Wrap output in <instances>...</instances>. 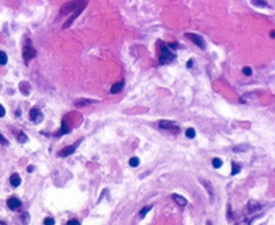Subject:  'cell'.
<instances>
[{
    "label": "cell",
    "mask_w": 275,
    "mask_h": 225,
    "mask_svg": "<svg viewBox=\"0 0 275 225\" xmlns=\"http://www.w3.org/2000/svg\"><path fill=\"white\" fill-rule=\"evenodd\" d=\"M259 209H260V205L257 202H253V200H251L248 203V207H247L248 212H255V210H259Z\"/></svg>",
    "instance_id": "obj_13"
},
{
    "label": "cell",
    "mask_w": 275,
    "mask_h": 225,
    "mask_svg": "<svg viewBox=\"0 0 275 225\" xmlns=\"http://www.w3.org/2000/svg\"><path fill=\"white\" fill-rule=\"evenodd\" d=\"M253 6H260V7H266V2H257V0H253L252 2Z\"/></svg>",
    "instance_id": "obj_26"
},
{
    "label": "cell",
    "mask_w": 275,
    "mask_h": 225,
    "mask_svg": "<svg viewBox=\"0 0 275 225\" xmlns=\"http://www.w3.org/2000/svg\"><path fill=\"white\" fill-rule=\"evenodd\" d=\"M166 47H168V48H172V49H176V48H178V44H176V43H170V44H168Z\"/></svg>",
    "instance_id": "obj_28"
},
{
    "label": "cell",
    "mask_w": 275,
    "mask_h": 225,
    "mask_svg": "<svg viewBox=\"0 0 275 225\" xmlns=\"http://www.w3.org/2000/svg\"><path fill=\"white\" fill-rule=\"evenodd\" d=\"M185 135H187V138H195V130L194 128H188L187 131H185Z\"/></svg>",
    "instance_id": "obj_21"
},
{
    "label": "cell",
    "mask_w": 275,
    "mask_h": 225,
    "mask_svg": "<svg viewBox=\"0 0 275 225\" xmlns=\"http://www.w3.org/2000/svg\"><path fill=\"white\" fill-rule=\"evenodd\" d=\"M10 183H11L12 187H18L20 186V178L18 173H12L11 178H10Z\"/></svg>",
    "instance_id": "obj_10"
},
{
    "label": "cell",
    "mask_w": 275,
    "mask_h": 225,
    "mask_svg": "<svg viewBox=\"0 0 275 225\" xmlns=\"http://www.w3.org/2000/svg\"><path fill=\"white\" fill-rule=\"evenodd\" d=\"M151 209V206H146V207H143L142 210H140V217H144L147 214V212Z\"/></svg>",
    "instance_id": "obj_23"
},
{
    "label": "cell",
    "mask_w": 275,
    "mask_h": 225,
    "mask_svg": "<svg viewBox=\"0 0 275 225\" xmlns=\"http://www.w3.org/2000/svg\"><path fill=\"white\" fill-rule=\"evenodd\" d=\"M192 64H194V61L190 60V61H188V63H187V67H188V68H191V67H192Z\"/></svg>",
    "instance_id": "obj_30"
},
{
    "label": "cell",
    "mask_w": 275,
    "mask_h": 225,
    "mask_svg": "<svg viewBox=\"0 0 275 225\" xmlns=\"http://www.w3.org/2000/svg\"><path fill=\"white\" fill-rule=\"evenodd\" d=\"M44 225H55V220L52 217H48V218L44 220Z\"/></svg>",
    "instance_id": "obj_22"
},
{
    "label": "cell",
    "mask_w": 275,
    "mask_h": 225,
    "mask_svg": "<svg viewBox=\"0 0 275 225\" xmlns=\"http://www.w3.org/2000/svg\"><path fill=\"white\" fill-rule=\"evenodd\" d=\"M79 7V3L78 2H71V3H66L63 7H61V10H60V12H61V15H66V14H70L72 10H75V8H78Z\"/></svg>",
    "instance_id": "obj_8"
},
{
    "label": "cell",
    "mask_w": 275,
    "mask_h": 225,
    "mask_svg": "<svg viewBox=\"0 0 275 225\" xmlns=\"http://www.w3.org/2000/svg\"><path fill=\"white\" fill-rule=\"evenodd\" d=\"M22 56H23V60H25V63L27 64L30 60H32L33 57H36V49L33 48L32 45V41L27 40L26 44L23 45V49H22Z\"/></svg>",
    "instance_id": "obj_2"
},
{
    "label": "cell",
    "mask_w": 275,
    "mask_h": 225,
    "mask_svg": "<svg viewBox=\"0 0 275 225\" xmlns=\"http://www.w3.org/2000/svg\"><path fill=\"white\" fill-rule=\"evenodd\" d=\"M27 171H29V172H33V171H34V167H33V165H30V167L27 168Z\"/></svg>",
    "instance_id": "obj_31"
},
{
    "label": "cell",
    "mask_w": 275,
    "mask_h": 225,
    "mask_svg": "<svg viewBox=\"0 0 275 225\" xmlns=\"http://www.w3.org/2000/svg\"><path fill=\"white\" fill-rule=\"evenodd\" d=\"M93 102H95V101H93V100L82 98V100H76V101H75V105H76V106H85V105H90V104H93Z\"/></svg>",
    "instance_id": "obj_12"
},
{
    "label": "cell",
    "mask_w": 275,
    "mask_h": 225,
    "mask_svg": "<svg viewBox=\"0 0 275 225\" xmlns=\"http://www.w3.org/2000/svg\"><path fill=\"white\" fill-rule=\"evenodd\" d=\"M0 225H7V224L4 223V221H0Z\"/></svg>",
    "instance_id": "obj_32"
},
{
    "label": "cell",
    "mask_w": 275,
    "mask_h": 225,
    "mask_svg": "<svg viewBox=\"0 0 275 225\" xmlns=\"http://www.w3.org/2000/svg\"><path fill=\"white\" fill-rule=\"evenodd\" d=\"M18 142H20V143H25V142H27V137L25 135V133H22V131H19V133H18Z\"/></svg>",
    "instance_id": "obj_16"
},
{
    "label": "cell",
    "mask_w": 275,
    "mask_h": 225,
    "mask_svg": "<svg viewBox=\"0 0 275 225\" xmlns=\"http://www.w3.org/2000/svg\"><path fill=\"white\" fill-rule=\"evenodd\" d=\"M7 206H8L10 210H16L22 206V202H20V199H18L16 196H11V198L7 199Z\"/></svg>",
    "instance_id": "obj_7"
},
{
    "label": "cell",
    "mask_w": 275,
    "mask_h": 225,
    "mask_svg": "<svg viewBox=\"0 0 275 225\" xmlns=\"http://www.w3.org/2000/svg\"><path fill=\"white\" fill-rule=\"evenodd\" d=\"M29 218H30L29 213H22V216H20V224H22V225H27V224H29Z\"/></svg>",
    "instance_id": "obj_14"
},
{
    "label": "cell",
    "mask_w": 275,
    "mask_h": 225,
    "mask_svg": "<svg viewBox=\"0 0 275 225\" xmlns=\"http://www.w3.org/2000/svg\"><path fill=\"white\" fill-rule=\"evenodd\" d=\"M67 225H81V223H79L78 220H75V218H74V220H70V221H68Z\"/></svg>",
    "instance_id": "obj_27"
},
{
    "label": "cell",
    "mask_w": 275,
    "mask_h": 225,
    "mask_svg": "<svg viewBox=\"0 0 275 225\" xmlns=\"http://www.w3.org/2000/svg\"><path fill=\"white\" fill-rule=\"evenodd\" d=\"M29 117H30V120L34 122V123H41L44 120V115L40 112L38 108H32V109H30Z\"/></svg>",
    "instance_id": "obj_6"
},
{
    "label": "cell",
    "mask_w": 275,
    "mask_h": 225,
    "mask_svg": "<svg viewBox=\"0 0 275 225\" xmlns=\"http://www.w3.org/2000/svg\"><path fill=\"white\" fill-rule=\"evenodd\" d=\"M139 164H140V160H139L138 157H132L131 160H129V165H131V167H133V168L138 167Z\"/></svg>",
    "instance_id": "obj_18"
},
{
    "label": "cell",
    "mask_w": 275,
    "mask_h": 225,
    "mask_svg": "<svg viewBox=\"0 0 275 225\" xmlns=\"http://www.w3.org/2000/svg\"><path fill=\"white\" fill-rule=\"evenodd\" d=\"M123 88H124V82H117V83L112 85V88H111V93H113V94H116V93H119L120 90H123Z\"/></svg>",
    "instance_id": "obj_11"
},
{
    "label": "cell",
    "mask_w": 275,
    "mask_h": 225,
    "mask_svg": "<svg viewBox=\"0 0 275 225\" xmlns=\"http://www.w3.org/2000/svg\"><path fill=\"white\" fill-rule=\"evenodd\" d=\"M4 115H6V109H4V106L0 104V117H3Z\"/></svg>",
    "instance_id": "obj_29"
},
{
    "label": "cell",
    "mask_w": 275,
    "mask_h": 225,
    "mask_svg": "<svg viewBox=\"0 0 275 225\" xmlns=\"http://www.w3.org/2000/svg\"><path fill=\"white\" fill-rule=\"evenodd\" d=\"M234 225H251V220L249 218H241V220L237 221Z\"/></svg>",
    "instance_id": "obj_20"
},
{
    "label": "cell",
    "mask_w": 275,
    "mask_h": 225,
    "mask_svg": "<svg viewBox=\"0 0 275 225\" xmlns=\"http://www.w3.org/2000/svg\"><path fill=\"white\" fill-rule=\"evenodd\" d=\"M172 198H173V199H174V202L178 203L180 206H185V205H187V199H185L184 196L177 195V194H173V195H172Z\"/></svg>",
    "instance_id": "obj_9"
},
{
    "label": "cell",
    "mask_w": 275,
    "mask_h": 225,
    "mask_svg": "<svg viewBox=\"0 0 275 225\" xmlns=\"http://www.w3.org/2000/svg\"><path fill=\"white\" fill-rule=\"evenodd\" d=\"M185 37L190 38L191 41H194V43L196 44L198 47H200L202 49H206V43H204V40H203L202 36H198V34H194V33H185Z\"/></svg>",
    "instance_id": "obj_4"
},
{
    "label": "cell",
    "mask_w": 275,
    "mask_h": 225,
    "mask_svg": "<svg viewBox=\"0 0 275 225\" xmlns=\"http://www.w3.org/2000/svg\"><path fill=\"white\" fill-rule=\"evenodd\" d=\"M7 63V53L3 51H0V65L6 64Z\"/></svg>",
    "instance_id": "obj_17"
},
{
    "label": "cell",
    "mask_w": 275,
    "mask_h": 225,
    "mask_svg": "<svg viewBox=\"0 0 275 225\" xmlns=\"http://www.w3.org/2000/svg\"><path fill=\"white\" fill-rule=\"evenodd\" d=\"M241 171V165L240 164H237V162H233V169H232V176H234V175H237L238 172Z\"/></svg>",
    "instance_id": "obj_15"
},
{
    "label": "cell",
    "mask_w": 275,
    "mask_h": 225,
    "mask_svg": "<svg viewBox=\"0 0 275 225\" xmlns=\"http://www.w3.org/2000/svg\"><path fill=\"white\" fill-rule=\"evenodd\" d=\"M242 72H244L245 75H248V77H249V75H252V70H251V67H244V68H242Z\"/></svg>",
    "instance_id": "obj_24"
},
{
    "label": "cell",
    "mask_w": 275,
    "mask_h": 225,
    "mask_svg": "<svg viewBox=\"0 0 275 225\" xmlns=\"http://www.w3.org/2000/svg\"><path fill=\"white\" fill-rule=\"evenodd\" d=\"M158 59L161 64H168L174 59V53H172L166 44H164L162 41H158Z\"/></svg>",
    "instance_id": "obj_1"
},
{
    "label": "cell",
    "mask_w": 275,
    "mask_h": 225,
    "mask_svg": "<svg viewBox=\"0 0 275 225\" xmlns=\"http://www.w3.org/2000/svg\"><path fill=\"white\" fill-rule=\"evenodd\" d=\"M81 142H82V139H81V141H78V142H75V143L72 145V146H66L64 149H61L59 153H57V155H59V157H67V155H71L75 150H76L78 145L81 143Z\"/></svg>",
    "instance_id": "obj_5"
},
{
    "label": "cell",
    "mask_w": 275,
    "mask_h": 225,
    "mask_svg": "<svg viewBox=\"0 0 275 225\" xmlns=\"http://www.w3.org/2000/svg\"><path fill=\"white\" fill-rule=\"evenodd\" d=\"M0 143L4 145V146H7V145H8V141H7L6 138L3 137V134H2V133H0Z\"/></svg>",
    "instance_id": "obj_25"
},
{
    "label": "cell",
    "mask_w": 275,
    "mask_h": 225,
    "mask_svg": "<svg viewBox=\"0 0 275 225\" xmlns=\"http://www.w3.org/2000/svg\"><path fill=\"white\" fill-rule=\"evenodd\" d=\"M212 167H214V168H221L222 167V160H221V158H214V160H212Z\"/></svg>",
    "instance_id": "obj_19"
},
{
    "label": "cell",
    "mask_w": 275,
    "mask_h": 225,
    "mask_svg": "<svg viewBox=\"0 0 275 225\" xmlns=\"http://www.w3.org/2000/svg\"><path fill=\"white\" fill-rule=\"evenodd\" d=\"M158 127L162 128V130L170 131L172 134H178V133H180V127H178L174 122H169V120H161V122H158Z\"/></svg>",
    "instance_id": "obj_3"
}]
</instances>
